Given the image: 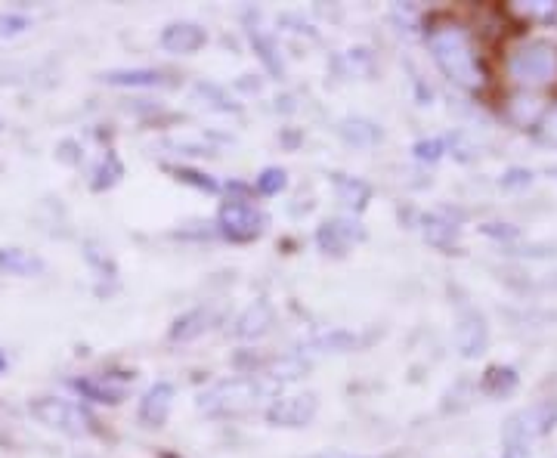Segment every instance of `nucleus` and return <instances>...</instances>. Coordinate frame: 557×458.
<instances>
[{"label": "nucleus", "mask_w": 557, "mask_h": 458, "mask_svg": "<svg viewBox=\"0 0 557 458\" xmlns=\"http://www.w3.org/2000/svg\"><path fill=\"white\" fill-rule=\"evenodd\" d=\"M428 50L437 62V69L455 84L468 93H477L486 87V72L480 65L474 38L468 35V28H462L458 22H434L428 28Z\"/></svg>", "instance_id": "f257e3e1"}, {"label": "nucleus", "mask_w": 557, "mask_h": 458, "mask_svg": "<svg viewBox=\"0 0 557 458\" xmlns=\"http://www.w3.org/2000/svg\"><path fill=\"white\" fill-rule=\"evenodd\" d=\"M557 428V400H539L517 409L502 428L505 458H530V446Z\"/></svg>", "instance_id": "f03ea898"}, {"label": "nucleus", "mask_w": 557, "mask_h": 458, "mask_svg": "<svg viewBox=\"0 0 557 458\" xmlns=\"http://www.w3.org/2000/svg\"><path fill=\"white\" fill-rule=\"evenodd\" d=\"M505 75L523 90L557 84V44L542 38L517 44L505 59Z\"/></svg>", "instance_id": "7ed1b4c3"}, {"label": "nucleus", "mask_w": 557, "mask_h": 458, "mask_svg": "<svg viewBox=\"0 0 557 458\" xmlns=\"http://www.w3.org/2000/svg\"><path fill=\"white\" fill-rule=\"evenodd\" d=\"M260 394H264V387H260L254 378L220 381L199 397V409L208 415H239V412L254 409Z\"/></svg>", "instance_id": "20e7f679"}, {"label": "nucleus", "mask_w": 557, "mask_h": 458, "mask_svg": "<svg viewBox=\"0 0 557 458\" xmlns=\"http://www.w3.org/2000/svg\"><path fill=\"white\" fill-rule=\"evenodd\" d=\"M28 412L35 415L47 428L65 434V437H87L93 431V418L72 400L62 397H38L28 403Z\"/></svg>", "instance_id": "39448f33"}, {"label": "nucleus", "mask_w": 557, "mask_h": 458, "mask_svg": "<svg viewBox=\"0 0 557 458\" xmlns=\"http://www.w3.org/2000/svg\"><path fill=\"white\" fill-rule=\"evenodd\" d=\"M220 233L229 242H251L267 229V214L248 199H229L220 208Z\"/></svg>", "instance_id": "423d86ee"}, {"label": "nucleus", "mask_w": 557, "mask_h": 458, "mask_svg": "<svg viewBox=\"0 0 557 458\" xmlns=\"http://www.w3.org/2000/svg\"><path fill=\"white\" fill-rule=\"evenodd\" d=\"M316 409H319V400L316 394H288V397H279L270 409H267V418L276 428H307V424L316 418Z\"/></svg>", "instance_id": "0eeeda50"}, {"label": "nucleus", "mask_w": 557, "mask_h": 458, "mask_svg": "<svg viewBox=\"0 0 557 458\" xmlns=\"http://www.w3.org/2000/svg\"><path fill=\"white\" fill-rule=\"evenodd\" d=\"M455 347L465 359H474L480 353H486L489 347V325L483 319V313L477 310H465L458 316V325H455Z\"/></svg>", "instance_id": "6e6552de"}, {"label": "nucleus", "mask_w": 557, "mask_h": 458, "mask_svg": "<svg viewBox=\"0 0 557 458\" xmlns=\"http://www.w3.org/2000/svg\"><path fill=\"white\" fill-rule=\"evenodd\" d=\"M359 239H363V226L356 220H325L316 233V242L325 254H347Z\"/></svg>", "instance_id": "1a4fd4ad"}, {"label": "nucleus", "mask_w": 557, "mask_h": 458, "mask_svg": "<svg viewBox=\"0 0 557 458\" xmlns=\"http://www.w3.org/2000/svg\"><path fill=\"white\" fill-rule=\"evenodd\" d=\"M208 44V31L195 22H171L161 31V47L177 56H189L195 50H202Z\"/></svg>", "instance_id": "9d476101"}, {"label": "nucleus", "mask_w": 557, "mask_h": 458, "mask_svg": "<svg viewBox=\"0 0 557 458\" xmlns=\"http://www.w3.org/2000/svg\"><path fill=\"white\" fill-rule=\"evenodd\" d=\"M171 406H174V387L168 381H158L140 400V421L146 428H161L171 415Z\"/></svg>", "instance_id": "9b49d317"}, {"label": "nucleus", "mask_w": 557, "mask_h": 458, "mask_svg": "<svg viewBox=\"0 0 557 458\" xmlns=\"http://www.w3.org/2000/svg\"><path fill=\"white\" fill-rule=\"evenodd\" d=\"M517 384H520V375L511 366H489L483 372V378H480V390L486 397H493V400L511 397L517 390Z\"/></svg>", "instance_id": "f8f14e48"}, {"label": "nucleus", "mask_w": 557, "mask_h": 458, "mask_svg": "<svg viewBox=\"0 0 557 458\" xmlns=\"http://www.w3.org/2000/svg\"><path fill=\"white\" fill-rule=\"evenodd\" d=\"M273 325V307L267 301H254L236 322V335L239 338H260L267 335Z\"/></svg>", "instance_id": "ddd939ff"}, {"label": "nucleus", "mask_w": 557, "mask_h": 458, "mask_svg": "<svg viewBox=\"0 0 557 458\" xmlns=\"http://www.w3.org/2000/svg\"><path fill=\"white\" fill-rule=\"evenodd\" d=\"M211 322H214V313H211V310H205V307L189 310V313H183V316L171 325V341L186 344V341L202 338V335L211 329Z\"/></svg>", "instance_id": "4468645a"}, {"label": "nucleus", "mask_w": 557, "mask_h": 458, "mask_svg": "<svg viewBox=\"0 0 557 458\" xmlns=\"http://www.w3.org/2000/svg\"><path fill=\"white\" fill-rule=\"evenodd\" d=\"M0 270L13 276H38L44 273V260L22 248H0Z\"/></svg>", "instance_id": "2eb2a0df"}, {"label": "nucleus", "mask_w": 557, "mask_h": 458, "mask_svg": "<svg viewBox=\"0 0 557 458\" xmlns=\"http://www.w3.org/2000/svg\"><path fill=\"white\" fill-rule=\"evenodd\" d=\"M335 192H338V202L350 211H363L372 199V186L363 183V180H356V177H335Z\"/></svg>", "instance_id": "dca6fc26"}, {"label": "nucleus", "mask_w": 557, "mask_h": 458, "mask_svg": "<svg viewBox=\"0 0 557 458\" xmlns=\"http://www.w3.org/2000/svg\"><path fill=\"white\" fill-rule=\"evenodd\" d=\"M103 81L112 87H161V84H168L165 75L155 69H118V72L103 75Z\"/></svg>", "instance_id": "f3484780"}, {"label": "nucleus", "mask_w": 557, "mask_h": 458, "mask_svg": "<svg viewBox=\"0 0 557 458\" xmlns=\"http://www.w3.org/2000/svg\"><path fill=\"white\" fill-rule=\"evenodd\" d=\"M542 103L536 100L533 93H517V96H511V103H508V118L517 124V127H533V124H539V118H542Z\"/></svg>", "instance_id": "a211bd4d"}, {"label": "nucleus", "mask_w": 557, "mask_h": 458, "mask_svg": "<svg viewBox=\"0 0 557 458\" xmlns=\"http://www.w3.org/2000/svg\"><path fill=\"white\" fill-rule=\"evenodd\" d=\"M75 390H81V394L93 403H121L124 400V387H115L103 378H78L75 381Z\"/></svg>", "instance_id": "6ab92c4d"}, {"label": "nucleus", "mask_w": 557, "mask_h": 458, "mask_svg": "<svg viewBox=\"0 0 557 458\" xmlns=\"http://www.w3.org/2000/svg\"><path fill=\"white\" fill-rule=\"evenodd\" d=\"M341 137L353 146H372L375 140H381V130L372 124V121H363V118H347L341 124Z\"/></svg>", "instance_id": "aec40b11"}, {"label": "nucleus", "mask_w": 557, "mask_h": 458, "mask_svg": "<svg viewBox=\"0 0 557 458\" xmlns=\"http://www.w3.org/2000/svg\"><path fill=\"white\" fill-rule=\"evenodd\" d=\"M424 236H428V242L437 245V248H449L455 242V236H458V226L452 220L434 214V217L424 220Z\"/></svg>", "instance_id": "412c9836"}, {"label": "nucleus", "mask_w": 557, "mask_h": 458, "mask_svg": "<svg viewBox=\"0 0 557 458\" xmlns=\"http://www.w3.org/2000/svg\"><path fill=\"white\" fill-rule=\"evenodd\" d=\"M514 10L530 22L557 28V0H527V4H517Z\"/></svg>", "instance_id": "4be33fe9"}, {"label": "nucleus", "mask_w": 557, "mask_h": 458, "mask_svg": "<svg viewBox=\"0 0 557 458\" xmlns=\"http://www.w3.org/2000/svg\"><path fill=\"white\" fill-rule=\"evenodd\" d=\"M248 38H251V44H254V50L260 53V59H264V65L273 72V75H282V59H279V53H276V44H273V38L270 35H264V31L260 28H248Z\"/></svg>", "instance_id": "5701e85b"}, {"label": "nucleus", "mask_w": 557, "mask_h": 458, "mask_svg": "<svg viewBox=\"0 0 557 458\" xmlns=\"http://www.w3.org/2000/svg\"><path fill=\"white\" fill-rule=\"evenodd\" d=\"M288 186V177L282 168H267L264 174L257 177V192L260 195H279Z\"/></svg>", "instance_id": "b1692460"}, {"label": "nucleus", "mask_w": 557, "mask_h": 458, "mask_svg": "<svg viewBox=\"0 0 557 458\" xmlns=\"http://www.w3.org/2000/svg\"><path fill=\"white\" fill-rule=\"evenodd\" d=\"M536 134H539V140L545 146H554L557 149V103L542 112V118L536 124Z\"/></svg>", "instance_id": "393cba45"}, {"label": "nucleus", "mask_w": 557, "mask_h": 458, "mask_svg": "<svg viewBox=\"0 0 557 458\" xmlns=\"http://www.w3.org/2000/svg\"><path fill=\"white\" fill-rule=\"evenodd\" d=\"M25 28H31V19L22 13H0V38L22 35Z\"/></svg>", "instance_id": "a878e982"}, {"label": "nucleus", "mask_w": 557, "mask_h": 458, "mask_svg": "<svg viewBox=\"0 0 557 458\" xmlns=\"http://www.w3.org/2000/svg\"><path fill=\"white\" fill-rule=\"evenodd\" d=\"M316 347H329V350H335V353H341V350H353V347H356V335L335 332V335H325V338H319V341H316Z\"/></svg>", "instance_id": "bb28decb"}, {"label": "nucleus", "mask_w": 557, "mask_h": 458, "mask_svg": "<svg viewBox=\"0 0 557 458\" xmlns=\"http://www.w3.org/2000/svg\"><path fill=\"white\" fill-rule=\"evenodd\" d=\"M177 180L183 183H192L195 189H205V192H217V183L208 177V174H199V171H186V168H177Z\"/></svg>", "instance_id": "cd10ccee"}, {"label": "nucleus", "mask_w": 557, "mask_h": 458, "mask_svg": "<svg viewBox=\"0 0 557 458\" xmlns=\"http://www.w3.org/2000/svg\"><path fill=\"white\" fill-rule=\"evenodd\" d=\"M443 140H424V143H418L415 146V158L418 161H437L440 155H443Z\"/></svg>", "instance_id": "c85d7f7f"}, {"label": "nucleus", "mask_w": 557, "mask_h": 458, "mask_svg": "<svg viewBox=\"0 0 557 458\" xmlns=\"http://www.w3.org/2000/svg\"><path fill=\"white\" fill-rule=\"evenodd\" d=\"M533 180V174L530 171H520V168H514V171H508V177H502V186H527Z\"/></svg>", "instance_id": "c756f323"}, {"label": "nucleus", "mask_w": 557, "mask_h": 458, "mask_svg": "<svg viewBox=\"0 0 557 458\" xmlns=\"http://www.w3.org/2000/svg\"><path fill=\"white\" fill-rule=\"evenodd\" d=\"M7 366H10V363H7V356H4V353H0V375H4V372H7Z\"/></svg>", "instance_id": "7c9ffc66"}, {"label": "nucleus", "mask_w": 557, "mask_h": 458, "mask_svg": "<svg viewBox=\"0 0 557 458\" xmlns=\"http://www.w3.org/2000/svg\"><path fill=\"white\" fill-rule=\"evenodd\" d=\"M81 458H90V455H81Z\"/></svg>", "instance_id": "2f4dec72"}]
</instances>
